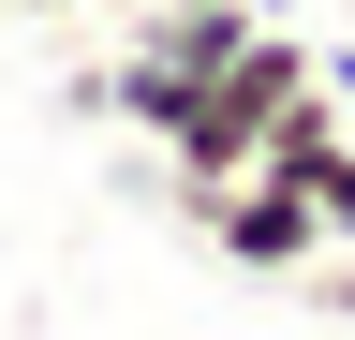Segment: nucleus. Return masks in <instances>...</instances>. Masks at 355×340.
<instances>
[{
  "mask_svg": "<svg viewBox=\"0 0 355 340\" xmlns=\"http://www.w3.org/2000/svg\"><path fill=\"white\" fill-rule=\"evenodd\" d=\"M252 30H282V15H252V0H148V15H119V60H104V74H74V104L163 148V134H178V104H193L207 74L252 45Z\"/></svg>",
  "mask_w": 355,
  "mask_h": 340,
  "instance_id": "1",
  "label": "nucleus"
},
{
  "mask_svg": "<svg viewBox=\"0 0 355 340\" xmlns=\"http://www.w3.org/2000/svg\"><path fill=\"white\" fill-rule=\"evenodd\" d=\"M296 89H326V45H311V30H252V45L178 104V134H163V193L193 207V193H222V178H252L266 118H282Z\"/></svg>",
  "mask_w": 355,
  "mask_h": 340,
  "instance_id": "2",
  "label": "nucleus"
},
{
  "mask_svg": "<svg viewBox=\"0 0 355 340\" xmlns=\"http://www.w3.org/2000/svg\"><path fill=\"white\" fill-rule=\"evenodd\" d=\"M178 222H193L222 267H252V281H296L311 251H326V207H311L296 178H222V193H193V207H178Z\"/></svg>",
  "mask_w": 355,
  "mask_h": 340,
  "instance_id": "3",
  "label": "nucleus"
},
{
  "mask_svg": "<svg viewBox=\"0 0 355 340\" xmlns=\"http://www.w3.org/2000/svg\"><path fill=\"white\" fill-rule=\"evenodd\" d=\"M296 296H311V311H340V325H355V251L326 237V251H311V267H296Z\"/></svg>",
  "mask_w": 355,
  "mask_h": 340,
  "instance_id": "4",
  "label": "nucleus"
},
{
  "mask_svg": "<svg viewBox=\"0 0 355 340\" xmlns=\"http://www.w3.org/2000/svg\"><path fill=\"white\" fill-rule=\"evenodd\" d=\"M311 207H326V237H340V251H355V134H340V148H326V178H311Z\"/></svg>",
  "mask_w": 355,
  "mask_h": 340,
  "instance_id": "5",
  "label": "nucleus"
},
{
  "mask_svg": "<svg viewBox=\"0 0 355 340\" xmlns=\"http://www.w3.org/2000/svg\"><path fill=\"white\" fill-rule=\"evenodd\" d=\"M326 104H340V118H355V45H326Z\"/></svg>",
  "mask_w": 355,
  "mask_h": 340,
  "instance_id": "6",
  "label": "nucleus"
},
{
  "mask_svg": "<svg viewBox=\"0 0 355 340\" xmlns=\"http://www.w3.org/2000/svg\"><path fill=\"white\" fill-rule=\"evenodd\" d=\"M15 15H89V0H15Z\"/></svg>",
  "mask_w": 355,
  "mask_h": 340,
  "instance_id": "7",
  "label": "nucleus"
},
{
  "mask_svg": "<svg viewBox=\"0 0 355 340\" xmlns=\"http://www.w3.org/2000/svg\"><path fill=\"white\" fill-rule=\"evenodd\" d=\"M89 15H148V0H89Z\"/></svg>",
  "mask_w": 355,
  "mask_h": 340,
  "instance_id": "8",
  "label": "nucleus"
},
{
  "mask_svg": "<svg viewBox=\"0 0 355 340\" xmlns=\"http://www.w3.org/2000/svg\"><path fill=\"white\" fill-rule=\"evenodd\" d=\"M252 15H282V0H252Z\"/></svg>",
  "mask_w": 355,
  "mask_h": 340,
  "instance_id": "9",
  "label": "nucleus"
}]
</instances>
